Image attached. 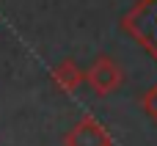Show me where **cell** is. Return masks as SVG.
I'll return each instance as SVG.
<instances>
[{
  "instance_id": "cell-5",
  "label": "cell",
  "mask_w": 157,
  "mask_h": 146,
  "mask_svg": "<svg viewBox=\"0 0 157 146\" xmlns=\"http://www.w3.org/2000/svg\"><path fill=\"white\" fill-rule=\"evenodd\" d=\"M141 108H144V113H146V116H149V119L157 124V83L149 88V91H146V94H144Z\"/></svg>"
},
{
  "instance_id": "cell-1",
  "label": "cell",
  "mask_w": 157,
  "mask_h": 146,
  "mask_svg": "<svg viewBox=\"0 0 157 146\" xmlns=\"http://www.w3.org/2000/svg\"><path fill=\"white\" fill-rule=\"evenodd\" d=\"M121 30L157 63V0H135L132 8L121 17Z\"/></svg>"
},
{
  "instance_id": "cell-4",
  "label": "cell",
  "mask_w": 157,
  "mask_h": 146,
  "mask_svg": "<svg viewBox=\"0 0 157 146\" xmlns=\"http://www.w3.org/2000/svg\"><path fill=\"white\" fill-rule=\"evenodd\" d=\"M52 86L58 88V91H63V94H72V91H77L83 83H86V72L72 61V58H66V61H61L55 69H52Z\"/></svg>"
},
{
  "instance_id": "cell-2",
  "label": "cell",
  "mask_w": 157,
  "mask_h": 146,
  "mask_svg": "<svg viewBox=\"0 0 157 146\" xmlns=\"http://www.w3.org/2000/svg\"><path fill=\"white\" fill-rule=\"evenodd\" d=\"M86 83L91 86V91H94L97 97H108V94H113V91L124 83V72H121V66H119L113 58L99 55V58L86 69Z\"/></svg>"
},
{
  "instance_id": "cell-3",
  "label": "cell",
  "mask_w": 157,
  "mask_h": 146,
  "mask_svg": "<svg viewBox=\"0 0 157 146\" xmlns=\"http://www.w3.org/2000/svg\"><path fill=\"white\" fill-rule=\"evenodd\" d=\"M63 146H113V138L102 121L94 116H83L63 138Z\"/></svg>"
}]
</instances>
